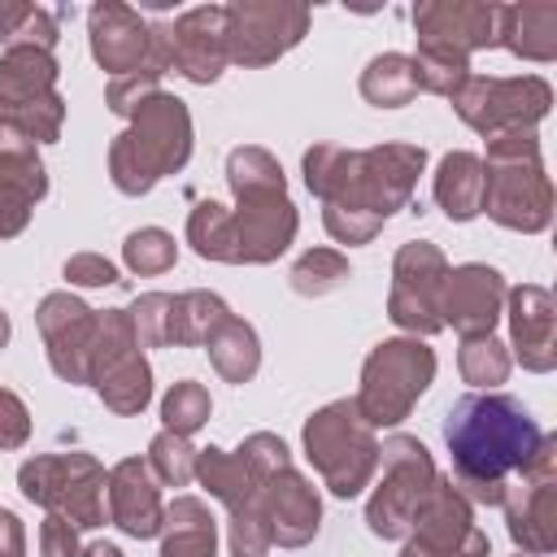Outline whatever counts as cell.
I'll return each mask as SVG.
<instances>
[{
  "mask_svg": "<svg viewBox=\"0 0 557 557\" xmlns=\"http://www.w3.org/2000/svg\"><path fill=\"white\" fill-rule=\"evenodd\" d=\"M444 440L453 448L457 487H466L474 500H505V474L527 470L544 435L531 422V413L509 396H466L448 409Z\"/></svg>",
  "mask_w": 557,
  "mask_h": 557,
  "instance_id": "cell-1",
  "label": "cell"
},
{
  "mask_svg": "<svg viewBox=\"0 0 557 557\" xmlns=\"http://www.w3.org/2000/svg\"><path fill=\"white\" fill-rule=\"evenodd\" d=\"M187 135L183 100L152 96V104H139V126L113 148V183L122 191H148L165 170L187 161Z\"/></svg>",
  "mask_w": 557,
  "mask_h": 557,
  "instance_id": "cell-2",
  "label": "cell"
},
{
  "mask_svg": "<svg viewBox=\"0 0 557 557\" xmlns=\"http://www.w3.org/2000/svg\"><path fill=\"white\" fill-rule=\"evenodd\" d=\"M435 357L422 344H379L374 357L366 361V387L357 409L366 413L370 426H387L400 422L405 409L413 405V396H422V387L431 383Z\"/></svg>",
  "mask_w": 557,
  "mask_h": 557,
  "instance_id": "cell-3",
  "label": "cell"
},
{
  "mask_svg": "<svg viewBox=\"0 0 557 557\" xmlns=\"http://www.w3.org/2000/svg\"><path fill=\"white\" fill-rule=\"evenodd\" d=\"M305 448L313 466L326 474L335 496L361 492L370 466H374V444L370 431L357 422V405H331L305 426Z\"/></svg>",
  "mask_w": 557,
  "mask_h": 557,
  "instance_id": "cell-4",
  "label": "cell"
},
{
  "mask_svg": "<svg viewBox=\"0 0 557 557\" xmlns=\"http://www.w3.org/2000/svg\"><path fill=\"white\" fill-rule=\"evenodd\" d=\"M383 453H387V483L379 487V496L370 505V531L400 535L409 527V518L418 513V505L426 500V492L435 487V474H431V457L418 440H392Z\"/></svg>",
  "mask_w": 557,
  "mask_h": 557,
  "instance_id": "cell-5",
  "label": "cell"
},
{
  "mask_svg": "<svg viewBox=\"0 0 557 557\" xmlns=\"http://www.w3.org/2000/svg\"><path fill=\"white\" fill-rule=\"evenodd\" d=\"M413 522H418V548L426 557H483L487 553V540L483 531H474L470 509L461 505L453 483H435L426 500L418 505Z\"/></svg>",
  "mask_w": 557,
  "mask_h": 557,
  "instance_id": "cell-6",
  "label": "cell"
},
{
  "mask_svg": "<svg viewBox=\"0 0 557 557\" xmlns=\"http://www.w3.org/2000/svg\"><path fill=\"white\" fill-rule=\"evenodd\" d=\"M444 296H440V313H448V322L474 339L487 335L500 309V274L487 265H461L453 274H444Z\"/></svg>",
  "mask_w": 557,
  "mask_h": 557,
  "instance_id": "cell-7",
  "label": "cell"
},
{
  "mask_svg": "<svg viewBox=\"0 0 557 557\" xmlns=\"http://www.w3.org/2000/svg\"><path fill=\"white\" fill-rule=\"evenodd\" d=\"M513 344L527 370L553 366V300L544 287L513 292Z\"/></svg>",
  "mask_w": 557,
  "mask_h": 557,
  "instance_id": "cell-8",
  "label": "cell"
},
{
  "mask_svg": "<svg viewBox=\"0 0 557 557\" xmlns=\"http://www.w3.org/2000/svg\"><path fill=\"white\" fill-rule=\"evenodd\" d=\"M109 500H113V518H117L122 531H131V535H152L157 531V522H161L157 487L148 483V474H144L139 461L117 466L113 487H109Z\"/></svg>",
  "mask_w": 557,
  "mask_h": 557,
  "instance_id": "cell-9",
  "label": "cell"
},
{
  "mask_svg": "<svg viewBox=\"0 0 557 557\" xmlns=\"http://www.w3.org/2000/svg\"><path fill=\"white\" fill-rule=\"evenodd\" d=\"M91 35H96V57H100L113 74L135 70L139 57H144V44H148V39H144V26H139L126 9H117V4L91 13Z\"/></svg>",
  "mask_w": 557,
  "mask_h": 557,
  "instance_id": "cell-10",
  "label": "cell"
},
{
  "mask_svg": "<svg viewBox=\"0 0 557 557\" xmlns=\"http://www.w3.org/2000/svg\"><path fill=\"white\" fill-rule=\"evenodd\" d=\"M435 196H440V205H444L448 218H457V222L474 218L483 209V174H479V161L466 157V152L448 157L444 170H440V178H435Z\"/></svg>",
  "mask_w": 557,
  "mask_h": 557,
  "instance_id": "cell-11",
  "label": "cell"
},
{
  "mask_svg": "<svg viewBox=\"0 0 557 557\" xmlns=\"http://www.w3.org/2000/svg\"><path fill=\"white\" fill-rule=\"evenodd\" d=\"M100 396L117 413H135L148 400V366L139 357H117L109 352V374H100Z\"/></svg>",
  "mask_w": 557,
  "mask_h": 557,
  "instance_id": "cell-12",
  "label": "cell"
},
{
  "mask_svg": "<svg viewBox=\"0 0 557 557\" xmlns=\"http://www.w3.org/2000/svg\"><path fill=\"white\" fill-rule=\"evenodd\" d=\"M361 91H366L374 104H405V100L418 91L413 61H405V57H379V61L366 70Z\"/></svg>",
  "mask_w": 557,
  "mask_h": 557,
  "instance_id": "cell-13",
  "label": "cell"
},
{
  "mask_svg": "<svg viewBox=\"0 0 557 557\" xmlns=\"http://www.w3.org/2000/svg\"><path fill=\"white\" fill-rule=\"evenodd\" d=\"M209 348H213V361H218V370L226 379H248L257 370V339L235 318L222 322V339H209Z\"/></svg>",
  "mask_w": 557,
  "mask_h": 557,
  "instance_id": "cell-14",
  "label": "cell"
},
{
  "mask_svg": "<svg viewBox=\"0 0 557 557\" xmlns=\"http://www.w3.org/2000/svg\"><path fill=\"white\" fill-rule=\"evenodd\" d=\"M178 509H183L187 522H174L170 518L174 535L165 540V553L161 557H213V522L205 518V509L196 500H178Z\"/></svg>",
  "mask_w": 557,
  "mask_h": 557,
  "instance_id": "cell-15",
  "label": "cell"
},
{
  "mask_svg": "<svg viewBox=\"0 0 557 557\" xmlns=\"http://www.w3.org/2000/svg\"><path fill=\"white\" fill-rule=\"evenodd\" d=\"M505 370H509V361H505L500 344H492V339H483V335L466 339V348H461V374H466L470 383H479V387L500 383Z\"/></svg>",
  "mask_w": 557,
  "mask_h": 557,
  "instance_id": "cell-16",
  "label": "cell"
},
{
  "mask_svg": "<svg viewBox=\"0 0 557 557\" xmlns=\"http://www.w3.org/2000/svg\"><path fill=\"white\" fill-rule=\"evenodd\" d=\"M205 418H209V396H205L200 383H178V387L165 396V422H170L174 435L196 431Z\"/></svg>",
  "mask_w": 557,
  "mask_h": 557,
  "instance_id": "cell-17",
  "label": "cell"
},
{
  "mask_svg": "<svg viewBox=\"0 0 557 557\" xmlns=\"http://www.w3.org/2000/svg\"><path fill=\"white\" fill-rule=\"evenodd\" d=\"M344 274H348V265H344L335 252H309V257L292 270V287L305 292V296H309V292H331Z\"/></svg>",
  "mask_w": 557,
  "mask_h": 557,
  "instance_id": "cell-18",
  "label": "cell"
},
{
  "mask_svg": "<svg viewBox=\"0 0 557 557\" xmlns=\"http://www.w3.org/2000/svg\"><path fill=\"white\" fill-rule=\"evenodd\" d=\"M126 261L139 270V274H157L174 261V239L165 231H139L126 239Z\"/></svg>",
  "mask_w": 557,
  "mask_h": 557,
  "instance_id": "cell-19",
  "label": "cell"
},
{
  "mask_svg": "<svg viewBox=\"0 0 557 557\" xmlns=\"http://www.w3.org/2000/svg\"><path fill=\"white\" fill-rule=\"evenodd\" d=\"M152 461H157V470H161V479L165 483H187V474H191V461H187V444H183V435H157V444H152Z\"/></svg>",
  "mask_w": 557,
  "mask_h": 557,
  "instance_id": "cell-20",
  "label": "cell"
},
{
  "mask_svg": "<svg viewBox=\"0 0 557 557\" xmlns=\"http://www.w3.org/2000/svg\"><path fill=\"white\" fill-rule=\"evenodd\" d=\"M26 440V409L17 396L0 392V448H13Z\"/></svg>",
  "mask_w": 557,
  "mask_h": 557,
  "instance_id": "cell-21",
  "label": "cell"
},
{
  "mask_svg": "<svg viewBox=\"0 0 557 557\" xmlns=\"http://www.w3.org/2000/svg\"><path fill=\"white\" fill-rule=\"evenodd\" d=\"M65 278L87 283V287H100V283H117V270L109 261H100V257H74L65 265Z\"/></svg>",
  "mask_w": 557,
  "mask_h": 557,
  "instance_id": "cell-22",
  "label": "cell"
},
{
  "mask_svg": "<svg viewBox=\"0 0 557 557\" xmlns=\"http://www.w3.org/2000/svg\"><path fill=\"white\" fill-rule=\"evenodd\" d=\"M44 557H74V531L65 518H48L44 527Z\"/></svg>",
  "mask_w": 557,
  "mask_h": 557,
  "instance_id": "cell-23",
  "label": "cell"
},
{
  "mask_svg": "<svg viewBox=\"0 0 557 557\" xmlns=\"http://www.w3.org/2000/svg\"><path fill=\"white\" fill-rule=\"evenodd\" d=\"M26 205H30V200H22L13 187L0 183V235L22 231V222H26Z\"/></svg>",
  "mask_w": 557,
  "mask_h": 557,
  "instance_id": "cell-24",
  "label": "cell"
},
{
  "mask_svg": "<svg viewBox=\"0 0 557 557\" xmlns=\"http://www.w3.org/2000/svg\"><path fill=\"white\" fill-rule=\"evenodd\" d=\"M87 557H122V553H117L113 544H91V548H87Z\"/></svg>",
  "mask_w": 557,
  "mask_h": 557,
  "instance_id": "cell-25",
  "label": "cell"
},
{
  "mask_svg": "<svg viewBox=\"0 0 557 557\" xmlns=\"http://www.w3.org/2000/svg\"><path fill=\"white\" fill-rule=\"evenodd\" d=\"M9 339V322H4V313H0V344Z\"/></svg>",
  "mask_w": 557,
  "mask_h": 557,
  "instance_id": "cell-26",
  "label": "cell"
},
{
  "mask_svg": "<svg viewBox=\"0 0 557 557\" xmlns=\"http://www.w3.org/2000/svg\"><path fill=\"white\" fill-rule=\"evenodd\" d=\"M405 557H426V553H422L418 544H409V548H405Z\"/></svg>",
  "mask_w": 557,
  "mask_h": 557,
  "instance_id": "cell-27",
  "label": "cell"
},
{
  "mask_svg": "<svg viewBox=\"0 0 557 557\" xmlns=\"http://www.w3.org/2000/svg\"><path fill=\"white\" fill-rule=\"evenodd\" d=\"M0 122H4V100H0Z\"/></svg>",
  "mask_w": 557,
  "mask_h": 557,
  "instance_id": "cell-28",
  "label": "cell"
}]
</instances>
